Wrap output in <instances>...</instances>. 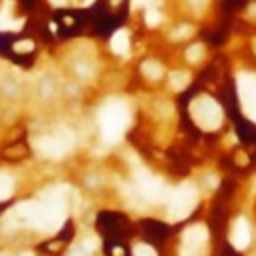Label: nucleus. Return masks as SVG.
Returning a JSON list of instances; mask_svg holds the SVG:
<instances>
[{"mask_svg":"<svg viewBox=\"0 0 256 256\" xmlns=\"http://www.w3.org/2000/svg\"><path fill=\"white\" fill-rule=\"evenodd\" d=\"M146 22H148L150 26H156V24L160 22V14H158V12H152V10L146 12Z\"/></svg>","mask_w":256,"mask_h":256,"instance_id":"0eeeda50","label":"nucleus"},{"mask_svg":"<svg viewBox=\"0 0 256 256\" xmlns=\"http://www.w3.org/2000/svg\"><path fill=\"white\" fill-rule=\"evenodd\" d=\"M110 256H128V254H126V250L120 244H114L112 250H110Z\"/></svg>","mask_w":256,"mask_h":256,"instance_id":"6e6552de","label":"nucleus"},{"mask_svg":"<svg viewBox=\"0 0 256 256\" xmlns=\"http://www.w3.org/2000/svg\"><path fill=\"white\" fill-rule=\"evenodd\" d=\"M98 222H100L98 226H100L102 234H106L112 240H116L128 232V222L124 220V216H118V214H102Z\"/></svg>","mask_w":256,"mask_h":256,"instance_id":"f257e3e1","label":"nucleus"},{"mask_svg":"<svg viewBox=\"0 0 256 256\" xmlns=\"http://www.w3.org/2000/svg\"><path fill=\"white\" fill-rule=\"evenodd\" d=\"M186 56H188V60H190V62H196V60L202 56V46H200V44H196V46H190Z\"/></svg>","mask_w":256,"mask_h":256,"instance_id":"39448f33","label":"nucleus"},{"mask_svg":"<svg viewBox=\"0 0 256 256\" xmlns=\"http://www.w3.org/2000/svg\"><path fill=\"white\" fill-rule=\"evenodd\" d=\"M254 46H256V40H254Z\"/></svg>","mask_w":256,"mask_h":256,"instance_id":"f8f14e48","label":"nucleus"},{"mask_svg":"<svg viewBox=\"0 0 256 256\" xmlns=\"http://www.w3.org/2000/svg\"><path fill=\"white\" fill-rule=\"evenodd\" d=\"M142 72L148 78H158L160 74H162V70H160V66L156 64V62H144L142 64Z\"/></svg>","mask_w":256,"mask_h":256,"instance_id":"7ed1b4c3","label":"nucleus"},{"mask_svg":"<svg viewBox=\"0 0 256 256\" xmlns=\"http://www.w3.org/2000/svg\"><path fill=\"white\" fill-rule=\"evenodd\" d=\"M14 48H16V50H32V42H28V40H26V42H18Z\"/></svg>","mask_w":256,"mask_h":256,"instance_id":"1a4fd4ad","label":"nucleus"},{"mask_svg":"<svg viewBox=\"0 0 256 256\" xmlns=\"http://www.w3.org/2000/svg\"><path fill=\"white\" fill-rule=\"evenodd\" d=\"M52 2H54V6H64L66 0H52Z\"/></svg>","mask_w":256,"mask_h":256,"instance_id":"9d476101","label":"nucleus"},{"mask_svg":"<svg viewBox=\"0 0 256 256\" xmlns=\"http://www.w3.org/2000/svg\"><path fill=\"white\" fill-rule=\"evenodd\" d=\"M130 48V40H128V32L126 30H118L112 36V50L118 54H126Z\"/></svg>","mask_w":256,"mask_h":256,"instance_id":"f03ea898","label":"nucleus"},{"mask_svg":"<svg viewBox=\"0 0 256 256\" xmlns=\"http://www.w3.org/2000/svg\"><path fill=\"white\" fill-rule=\"evenodd\" d=\"M146 2H148V0H134L136 6H142V4H146Z\"/></svg>","mask_w":256,"mask_h":256,"instance_id":"9b49d317","label":"nucleus"},{"mask_svg":"<svg viewBox=\"0 0 256 256\" xmlns=\"http://www.w3.org/2000/svg\"><path fill=\"white\" fill-rule=\"evenodd\" d=\"M186 82H188V76L184 74V72H174V74H172V86L176 90H182L186 86Z\"/></svg>","mask_w":256,"mask_h":256,"instance_id":"20e7f679","label":"nucleus"},{"mask_svg":"<svg viewBox=\"0 0 256 256\" xmlns=\"http://www.w3.org/2000/svg\"><path fill=\"white\" fill-rule=\"evenodd\" d=\"M188 34H192V26H180V28L174 32V38H186Z\"/></svg>","mask_w":256,"mask_h":256,"instance_id":"423d86ee","label":"nucleus"}]
</instances>
